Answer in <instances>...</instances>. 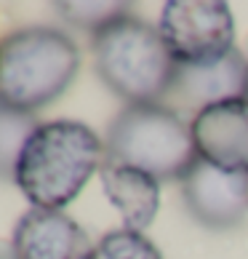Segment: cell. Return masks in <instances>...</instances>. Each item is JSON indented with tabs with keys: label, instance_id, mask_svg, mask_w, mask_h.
<instances>
[{
	"label": "cell",
	"instance_id": "9",
	"mask_svg": "<svg viewBox=\"0 0 248 259\" xmlns=\"http://www.w3.org/2000/svg\"><path fill=\"white\" fill-rule=\"evenodd\" d=\"M11 246L19 259H91L88 233L64 211L30 208L16 222Z\"/></svg>",
	"mask_w": 248,
	"mask_h": 259
},
{
	"label": "cell",
	"instance_id": "8",
	"mask_svg": "<svg viewBox=\"0 0 248 259\" xmlns=\"http://www.w3.org/2000/svg\"><path fill=\"white\" fill-rule=\"evenodd\" d=\"M182 195L189 214L211 230H232L248 214V177L227 174L200 158L182 179Z\"/></svg>",
	"mask_w": 248,
	"mask_h": 259
},
{
	"label": "cell",
	"instance_id": "6",
	"mask_svg": "<svg viewBox=\"0 0 248 259\" xmlns=\"http://www.w3.org/2000/svg\"><path fill=\"white\" fill-rule=\"evenodd\" d=\"M197 158L227 174L248 177V99H230L192 115Z\"/></svg>",
	"mask_w": 248,
	"mask_h": 259
},
{
	"label": "cell",
	"instance_id": "14",
	"mask_svg": "<svg viewBox=\"0 0 248 259\" xmlns=\"http://www.w3.org/2000/svg\"><path fill=\"white\" fill-rule=\"evenodd\" d=\"M0 259H19L16 251H14V246L8 241H0Z\"/></svg>",
	"mask_w": 248,
	"mask_h": 259
},
{
	"label": "cell",
	"instance_id": "11",
	"mask_svg": "<svg viewBox=\"0 0 248 259\" xmlns=\"http://www.w3.org/2000/svg\"><path fill=\"white\" fill-rule=\"evenodd\" d=\"M37 126L40 123L35 120L32 112L0 104V182H14L19 155Z\"/></svg>",
	"mask_w": 248,
	"mask_h": 259
},
{
	"label": "cell",
	"instance_id": "10",
	"mask_svg": "<svg viewBox=\"0 0 248 259\" xmlns=\"http://www.w3.org/2000/svg\"><path fill=\"white\" fill-rule=\"evenodd\" d=\"M99 179L104 195L123 219V230L141 233L144 227H150L160 208V182L155 177L115 158H104Z\"/></svg>",
	"mask_w": 248,
	"mask_h": 259
},
{
	"label": "cell",
	"instance_id": "7",
	"mask_svg": "<svg viewBox=\"0 0 248 259\" xmlns=\"http://www.w3.org/2000/svg\"><path fill=\"white\" fill-rule=\"evenodd\" d=\"M230 99H248V56L237 49L206 67L176 64L174 83L163 102L174 112L189 110L197 115L211 104Z\"/></svg>",
	"mask_w": 248,
	"mask_h": 259
},
{
	"label": "cell",
	"instance_id": "3",
	"mask_svg": "<svg viewBox=\"0 0 248 259\" xmlns=\"http://www.w3.org/2000/svg\"><path fill=\"white\" fill-rule=\"evenodd\" d=\"M93 67L102 83L128 104H160L174 83L176 62L158 27L126 14L91 35Z\"/></svg>",
	"mask_w": 248,
	"mask_h": 259
},
{
	"label": "cell",
	"instance_id": "4",
	"mask_svg": "<svg viewBox=\"0 0 248 259\" xmlns=\"http://www.w3.org/2000/svg\"><path fill=\"white\" fill-rule=\"evenodd\" d=\"M104 150L158 182H182L197 163L192 131L166 104H126L110 123Z\"/></svg>",
	"mask_w": 248,
	"mask_h": 259
},
{
	"label": "cell",
	"instance_id": "1",
	"mask_svg": "<svg viewBox=\"0 0 248 259\" xmlns=\"http://www.w3.org/2000/svg\"><path fill=\"white\" fill-rule=\"evenodd\" d=\"M107 158L104 142L80 120L40 123L19 155L14 185L35 208L62 211Z\"/></svg>",
	"mask_w": 248,
	"mask_h": 259
},
{
	"label": "cell",
	"instance_id": "2",
	"mask_svg": "<svg viewBox=\"0 0 248 259\" xmlns=\"http://www.w3.org/2000/svg\"><path fill=\"white\" fill-rule=\"evenodd\" d=\"M80 70V49L54 27H24L0 40V104L32 112L62 97Z\"/></svg>",
	"mask_w": 248,
	"mask_h": 259
},
{
	"label": "cell",
	"instance_id": "13",
	"mask_svg": "<svg viewBox=\"0 0 248 259\" xmlns=\"http://www.w3.org/2000/svg\"><path fill=\"white\" fill-rule=\"evenodd\" d=\"M91 259H163V256L144 233L115 230V233H107L96 243Z\"/></svg>",
	"mask_w": 248,
	"mask_h": 259
},
{
	"label": "cell",
	"instance_id": "12",
	"mask_svg": "<svg viewBox=\"0 0 248 259\" xmlns=\"http://www.w3.org/2000/svg\"><path fill=\"white\" fill-rule=\"evenodd\" d=\"M54 11L59 14L64 22H70L78 30H85L91 35H96L102 27H107L110 22L131 14L128 3H88V0H72V3H54Z\"/></svg>",
	"mask_w": 248,
	"mask_h": 259
},
{
	"label": "cell",
	"instance_id": "5",
	"mask_svg": "<svg viewBox=\"0 0 248 259\" xmlns=\"http://www.w3.org/2000/svg\"><path fill=\"white\" fill-rule=\"evenodd\" d=\"M158 32L176 64L206 67L235 51V19L222 0H168Z\"/></svg>",
	"mask_w": 248,
	"mask_h": 259
}]
</instances>
